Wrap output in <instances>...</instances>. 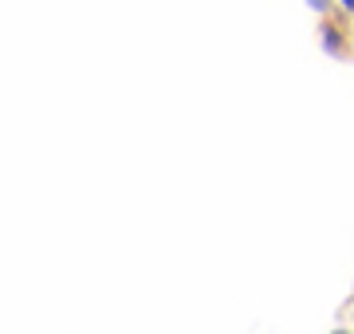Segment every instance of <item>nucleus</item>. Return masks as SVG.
<instances>
[{
	"label": "nucleus",
	"instance_id": "f257e3e1",
	"mask_svg": "<svg viewBox=\"0 0 354 334\" xmlns=\"http://www.w3.org/2000/svg\"><path fill=\"white\" fill-rule=\"evenodd\" d=\"M323 48H327L330 55H339V48H342L339 43V28H323Z\"/></svg>",
	"mask_w": 354,
	"mask_h": 334
},
{
	"label": "nucleus",
	"instance_id": "f03ea898",
	"mask_svg": "<svg viewBox=\"0 0 354 334\" xmlns=\"http://www.w3.org/2000/svg\"><path fill=\"white\" fill-rule=\"evenodd\" d=\"M307 4H311L315 12H327V4H330V0H307Z\"/></svg>",
	"mask_w": 354,
	"mask_h": 334
},
{
	"label": "nucleus",
	"instance_id": "7ed1b4c3",
	"mask_svg": "<svg viewBox=\"0 0 354 334\" xmlns=\"http://www.w3.org/2000/svg\"><path fill=\"white\" fill-rule=\"evenodd\" d=\"M339 4H342V8H346V12H351V8H354V0H339Z\"/></svg>",
	"mask_w": 354,
	"mask_h": 334
},
{
	"label": "nucleus",
	"instance_id": "20e7f679",
	"mask_svg": "<svg viewBox=\"0 0 354 334\" xmlns=\"http://www.w3.org/2000/svg\"><path fill=\"white\" fill-rule=\"evenodd\" d=\"M330 334H346V331H330Z\"/></svg>",
	"mask_w": 354,
	"mask_h": 334
}]
</instances>
